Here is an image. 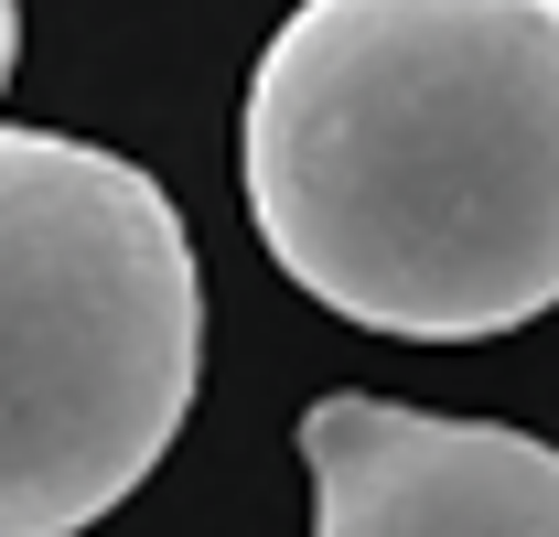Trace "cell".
I'll return each instance as SVG.
<instances>
[{
  "label": "cell",
  "instance_id": "cell-2",
  "mask_svg": "<svg viewBox=\"0 0 559 537\" xmlns=\"http://www.w3.org/2000/svg\"><path fill=\"white\" fill-rule=\"evenodd\" d=\"M205 377L173 194L66 130H0V537H75L162 473Z\"/></svg>",
  "mask_w": 559,
  "mask_h": 537
},
{
  "label": "cell",
  "instance_id": "cell-3",
  "mask_svg": "<svg viewBox=\"0 0 559 537\" xmlns=\"http://www.w3.org/2000/svg\"><path fill=\"white\" fill-rule=\"evenodd\" d=\"M312 537H559V452L495 419H441L399 398L301 408Z\"/></svg>",
  "mask_w": 559,
  "mask_h": 537
},
{
  "label": "cell",
  "instance_id": "cell-1",
  "mask_svg": "<svg viewBox=\"0 0 559 537\" xmlns=\"http://www.w3.org/2000/svg\"><path fill=\"white\" fill-rule=\"evenodd\" d=\"M237 172L259 248L366 334L559 312V0H301L248 75Z\"/></svg>",
  "mask_w": 559,
  "mask_h": 537
},
{
  "label": "cell",
  "instance_id": "cell-4",
  "mask_svg": "<svg viewBox=\"0 0 559 537\" xmlns=\"http://www.w3.org/2000/svg\"><path fill=\"white\" fill-rule=\"evenodd\" d=\"M11 55H22V0H0V86H11Z\"/></svg>",
  "mask_w": 559,
  "mask_h": 537
}]
</instances>
